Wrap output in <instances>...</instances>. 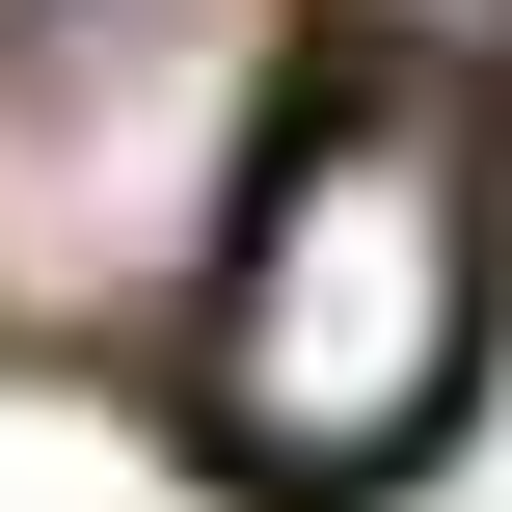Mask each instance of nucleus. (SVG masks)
<instances>
[{
    "mask_svg": "<svg viewBox=\"0 0 512 512\" xmlns=\"http://www.w3.org/2000/svg\"><path fill=\"white\" fill-rule=\"evenodd\" d=\"M297 81L324 0H0V351H162Z\"/></svg>",
    "mask_w": 512,
    "mask_h": 512,
    "instance_id": "obj_2",
    "label": "nucleus"
},
{
    "mask_svg": "<svg viewBox=\"0 0 512 512\" xmlns=\"http://www.w3.org/2000/svg\"><path fill=\"white\" fill-rule=\"evenodd\" d=\"M486 324H512V108L486 81H378L324 54L162 324V405L243 512H378L459 405H486Z\"/></svg>",
    "mask_w": 512,
    "mask_h": 512,
    "instance_id": "obj_1",
    "label": "nucleus"
}]
</instances>
